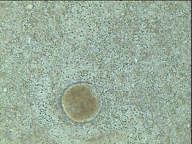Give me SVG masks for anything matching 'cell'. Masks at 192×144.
I'll return each instance as SVG.
<instances>
[{"label":"cell","instance_id":"6da1fadb","mask_svg":"<svg viewBox=\"0 0 192 144\" xmlns=\"http://www.w3.org/2000/svg\"><path fill=\"white\" fill-rule=\"evenodd\" d=\"M89 86L85 83L72 85L64 92L61 99L62 108L69 118L76 122L90 120V94Z\"/></svg>","mask_w":192,"mask_h":144}]
</instances>
